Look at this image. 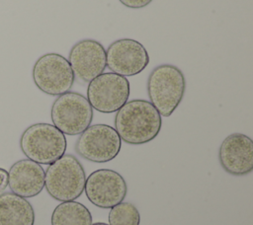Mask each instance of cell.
Returning a JSON list of instances; mask_svg holds the SVG:
<instances>
[{"mask_svg": "<svg viewBox=\"0 0 253 225\" xmlns=\"http://www.w3.org/2000/svg\"><path fill=\"white\" fill-rule=\"evenodd\" d=\"M162 118L152 104L135 99L126 102L115 116V129L121 140L130 145L152 141L159 134Z\"/></svg>", "mask_w": 253, "mask_h": 225, "instance_id": "6da1fadb", "label": "cell"}, {"mask_svg": "<svg viewBox=\"0 0 253 225\" xmlns=\"http://www.w3.org/2000/svg\"><path fill=\"white\" fill-rule=\"evenodd\" d=\"M186 91V79L175 65L156 66L147 79V94L161 116L168 117L179 107Z\"/></svg>", "mask_w": 253, "mask_h": 225, "instance_id": "7a4b0ae2", "label": "cell"}, {"mask_svg": "<svg viewBox=\"0 0 253 225\" xmlns=\"http://www.w3.org/2000/svg\"><path fill=\"white\" fill-rule=\"evenodd\" d=\"M20 148L30 160L40 165H50L65 154V134L53 124L39 122L27 127L20 137Z\"/></svg>", "mask_w": 253, "mask_h": 225, "instance_id": "3957f363", "label": "cell"}, {"mask_svg": "<svg viewBox=\"0 0 253 225\" xmlns=\"http://www.w3.org/2000/svg\"><path fill=\"white\" fill-rule=\"evenodd\" d=\"M86 175L78 159L64 154L51 163L44 172V188L47 193L58 201H71L84 191Z\"/></svg>", "mask_w": 253, "mask_h": 225, "instance_id": "277c9868", "label": "cell"}, {"mask_svg": "<svg viewBox=\"0 0 253 225\" xmlns=\"http://www.w3.org/2000/svg\"><path fill=\"white\" fill-rule=\"evenodd\" d=\"M50 118L53 125L63 134L78 135L91 125L93 109L82 94L66 92L53 102Z\"/></svg>", "mask_w": 253, "mask_h": 225, "instance_id": "5b68a950", "label": "cell"}, {"mask_svg": "<svg viewBox=\"0 0 253 225\" xmlns=\"http://www.w3.org/2000/svg\"><path fill=\"white\" fill-rule=\"evenodd\" d=\"M32 77L37 88L49 96H60L69 92L75 80L68 60L54 52L45 53L37 59Z\"/></svg>", "mask_w": 253, "mask_h": 225, "instance_id": "8992f818", "label": "cell"}, {"mask_svg": "<svg viewBox=\"0 0 253 225\" xmlns=\"http://www.w3.org/2000/svg\"><path fill=\"white\" fill-rule=\"evenodd\" d=\"M122 147V140L114 127L108 124H94L87 127L75 144L76 153L94 163H107L115 159Z\"/></svg>", "mask_w": 253, "mask_h": 225, "instance_id": "52a82bcc", "label": "cell"}, {"mask_svg": "<svg viewBox=\"0 0 253 225\" xmlns=\"http://www.w3.org/2000/svg\"><path fill=\"white\" fill-rule=\"evenodd\" d=\"M130 93L126 77L107 72L94 78L87 87V100L92 109L103 113L118 112L128 100Z\"/></svg>", "mask_w": 253, "mask_h": 225, "instance_id": "ba28073f", "label": "cell"}, {"mask_svg": "<svg viewBox=\"0 0 253 225\" xmlns=\"http://www.w3.org/2000/svg\"><path fill=\"white\" fill-rule=\"evenodd\" d=\"M84 191L92 204L108 209L124 201L127 193V186L118 172L99 169L92 172L86 179Z\"/></svg>", "mask_w": 253, "mask_h": 225, "instance_id": "9c48e42d", "label": "cell"}, {"mask_svg": "<svg viewBox=\"0 0 253 225\" xmlns=\"http://www.w3.org/2000/svg\"><path fill=\"white\" fill-rule=\"evenodd\" d=\"M149 63V54L142 43L132 38H119L106 50V66L124 77L142 72Z\"/></svg>", "mask_w": 253, "mask_h": 225, "instance_id": "30bf717a", "label": "cell"}, {"mask_svg": "<svg viewBox=\"0 0 253 225\" xmlns=\"http://www.w3.org/2000/svg\"><path fill=\"white\" fill-rule=\"evenodd\" d=\"M68 62L74 76L89 83L104 73L106 66V49L103 44L93 38L77 41L70 49Z\"/></svg>", "mask_w": 253, "mask_h": 225, "instance_id": "8fae6325", "label": "cell"}, {"mask_svg": "<svg viewBox=\"0 0 253 225\" xmlns=\"http://www.w3.org/2000/svg\"><path fill=\"white\" fill-rule=\"evenodd\" d=\"M218 160L222 169L235 177L248 175L253 170V141L243 133L229 134L221 142Z\"/></svg>", "mask_w": 253, "mask_h": 225, "instance_id": "7c38bea8", "label": "cell"}, {"mask_svg": "<svg viewBox=\"0 0 253 225\" xmlns=\"http://www.w3.org/2000/svg\"><path fill=\"white\" fill-rule=\"evenodd\" d=\"M8 186L12 192L22 197H34L44 188V170L28 158L19 160L8 171Z\"/></svg>", "mask_w": 253, "mask_h": 225, "instance_id": "4fadbf2b", "label": "cell"}, {"mask_svg": "<svg viewBox=\"0 0 253 225\" xmlns=\"http://www.w3.org/2000/svg\"><path fill=\"white\" fill-rule=\"evenodd\" d=\"M35 210L25 198L14 192L0 195V225H34Z\"/></svg>", "mask_w": 253, "mask_h": 225, "instance_id": "5bb4252c", "label": "cell"}, {"mask_svg": "<svg viewBox=\"0 0 253 225\" xmlns=\"http://www.w3.org/2000/svg\"><path fill=\"white\" fill-rule=\"evenodd\" d=\"M51 225H92L89 209L78 201H62L52 211Z\"/></svg>", "mask_w": 253, "mask_h": 225, "instance_id": "9a60e30c", "label": "cell"}, {"mask_svg": "<svg viewBox=\"0 0 253 225\" xmlns=\"http://www.w3.org/2000/svg\"><path fill=\"white\" fill-rule=\"evenodd\" d=\"M109 225H139L140 214L131 202H120L109 212Z\"/></svg>", "mask_w": 253, "mask_h": 225, "instance_id": "2e32d148", "label": "cell"}, {"mask_svg": "<svg viewBox=\"0 0 253 225\" xmlns=\"http://www.w3.org/2000/svg\"><path fill=\"white\" fill-rule=\"evenodd\" d=\"M124 6L131 9H140L149 5L153 0H119Z\"/></svg>", "mask_w": 253, "mask_h": 225, "instance_id": "e0dca14e", "label": "cell"}, {"mask_svg": "<svg viewBox=\"0 0 253 225\" xmlns=\"http://www.w3.org/2000/svg\"><path fill=\"white\" fill-rule=\"evenodd\" d=\"M8 187V172L0 168V195L5 191Z\"/></svg>", "mask_w": 253, "mask_h": 225, "instance_id": "ac0fdd59", "label": "cell"}, {"mask_svg": "<svg viewBox=\"0 0 253 225\" xmlns=\"http://www.w3.org/2000/svg\"><path fill=\"white\" fill-rule=\"evenodd\" d=\"M92 225H109V224L103 223V222H96V223H94V224H92Z\"/></svg>", "mask_w": 253, "mask_h": 225, "instance_id": "d6986e66", "label": "cell"}]
</instances>
